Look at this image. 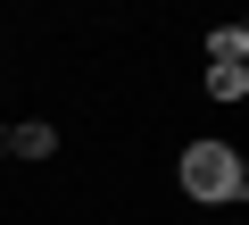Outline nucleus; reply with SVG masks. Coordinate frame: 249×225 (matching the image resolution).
I'll return each mask as SVG.
<instances>
[{
	"label": "nucleus",
	"instance_id": "nucleus-1",
	"mask_svg": "<svg viewBox=\"0 0 249 225\" xmlns=\"http://www.w3.org/2000/svg\"><path fill=\"white\" fill-rule=\"evenodd\" d=\"M183 192H191V200H241V192H249L241 150H232V142H191V150H183Z\"/></svg>",
	"mask_w": 249,
	"mask_h": 225
},
{
	"label": "nucleus",
	"instance_id": "nucleus-2",
	"mask_svg": "<svg viewBox=\"0 0 249 225\" xmlns=\"http://www.w3.org/2000/svg\"><path fill=\"white\" fill-rule=\"evenodd\" d=\"M249 59V25H216L208 34V67H241Z\"/></svg>",
	"mask_w": 249,
	"mask_h": 225
},
{
	"label": "nucleus",
	"instance_id": "nucleus-3",
	"mask_svg": "<svg viewBox=\"0 0 249 225\" xmlns=\"http://www.w3.org/2000/svg\"><path fill=\"white\" fill-rule=\"evenodd\" d=\"M9 150H17V159H50V150H58V125H42V117H34V125H9Z\"/></svg>",
	"mask_w": 249,
	"mask_h": 225
},
{
	"label": "nucleus",
	"instance_id": "nucleus-4",
	"mask_svg": "<svg viewBox=\"0 0 249 225\" xmlns=\"http://www.w3.org/2000/svg\"><path fill=\"white\" fill-rule=\"evenodd\" d=\"M249 92V67H208V100H241Z\"/></svg>",
	"mask_w": 249,
	"mask_h": 225
},
{
	"label": "nucleus",
	"instance_id": "nucleus-5",
	"mask_svg": "<svg viewBox=\"0 0 249 225\" xmlns=\"http://www.w3.org/2000/svg\"><path fill=\"white\" fill-rule=\"evenodd\" d=\"M0 159H9V125H0Z\"/></svg>",
	"mask_w": 249,
	"mask_h": 225
}]
</instances>
